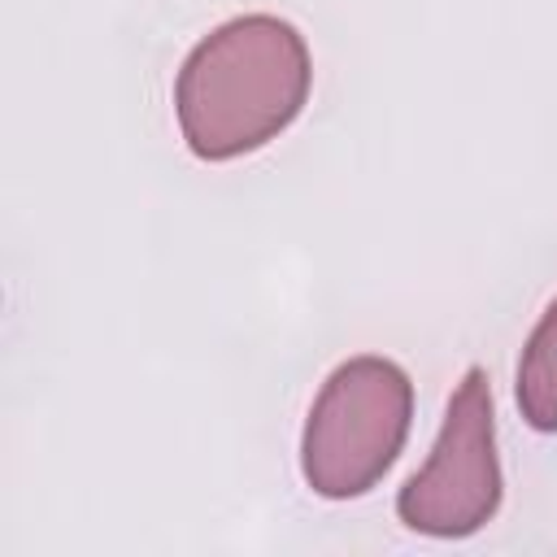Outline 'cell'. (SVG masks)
Instances as JSON below:
<instances>
[{"label":"cell","instance_id":"cell-1","mask_svg":"<svg viewBox=\"0 0 557 557\" xmlns=\"http://www.w3.org/2000/svg\"><path fill=\"white\" fill-rule=\"evenodd\" d=\"M313 57L278 13H239L191 44L174 74L178 135L200 161H235L278 139L305 109Z\"/></svg>","mask_w":557,"mask_h":557},{"label":"cell","instance_id":"cell-3","mask_svg":"<svg viewBox=\"0 0 557 557\" xmlns=\"http://www.w3.org/2000/svg\"><path fill=\"white\" fill-rule=\"evenodd\" d=\"M500 500L505 474L496 453L492 383L483 366H470L444 405L426 461L396 492V518L431 540H466L496 518Z\"/></svg>","mask_w":557,"mask_h":557},{"label":"cell","instance_id":"cell-4","mask_svg":"<svg viewBox=\"0 0 557 557\" xmlns=\"http://www.w3.org/2000/svg\"><path fill=\"white\" fill-rule=\"evenodd\" d=\"M513 400L531 431L553 435L557 431V296L544 305L540 322L531 326L518 374H513Z\"/></svg>","mask_w":557,"mask_h":557},{"label":"cell","instance_id":"cell-2","mask_svg":"<svg viewBox=\"0 0 557 557\" xmlns=\"http://www.w3.org/2000/svg\"><path fill=\"white\" fill-rule=\"evenodd\" d=\"M413 426V379L400 361L357 352L339 361L300 431V479L322 500H357L383 483Z\"/></svg>","mask_w":557,"mask_h":557}]
</instances>
